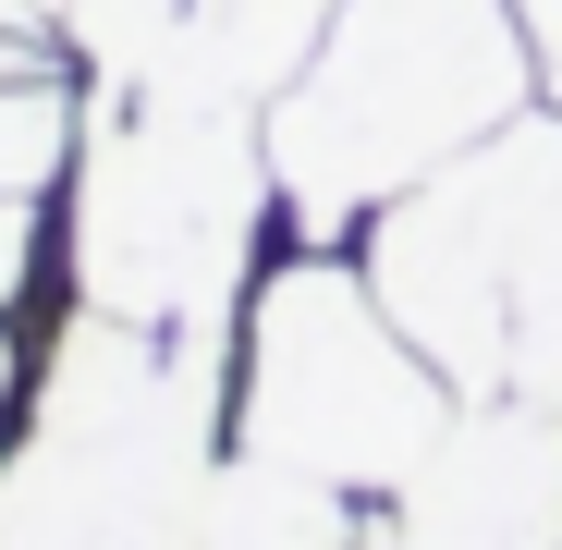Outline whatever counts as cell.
Masks as SVG:
<instances>
[{
  "label": "cell",
  "mask_w": 562,
  "mask_h": 550,
  "mask_svg": "<svg viewBox=\"0 0 562 550\" xmlns=\"http://www.w3.org/2000/svg\"><path fill=\"white\" fill-rule=\"evenodd\" d=\"M538 37L514 0H342L318 61L269 99V183L306 245H342L428 171L538 111Z\"/></svg>",
  "instance_id": "1"
},
{
  "label": "cell",
  "mask_w": 562,
  "mask_h": 550,
  "mask_svg": "<svg viewBox=\"0 0 562 550\" xmlns=\"http://www.w3.org/2000/svg\"><path fill=\"white\" fill-rule=\"evenodd\" d=\"M281 209L269 183V111L221 99L196 74L99 86L74 147V294L147 318V330H209L245 318V245Z\"/></svg>",
  "instance_id": "2"
},
{
  "label": "cell",
  "mask_w": 562,
  "mask_h": 550,
  "mask_svg": "<svg viewBox=\"0 0 562 550\" xmlns=\"http://www.w3.org/2000/svg\"><path fill=\"white\" fill-rule=\"evenodd\" d=\"M367 282L464 404L477 392L562 404V99L514 111L490 147L392 197L367 221Z\"/></svg>",
  "instance_id": "3"
},
{
  "label": "cell",
  "mask_w": 562,
  "mask_h": 550,
  "mask_svg": "<svg viewBox=\"0 0 562 550\" xmlns=\"http://www.w3.org/2000/svg\"><path fill=\"white\" fill-rule=\"evenodd\" d=\"M452 380L416 355V330L380 306V282H355L342 257H294L269 269L245 306V404H233V452L306 465L355 502H392L428 440L452 428Z\"/></svg>",
  "instance_id": "4"
},
{
  "label": "cell",
  "mask_w": 562,
  "mask_h": 550,
  "mask_svg": "<svg viewBox=\"0 0 562 550\" xmlns=\"http://www.w3.org/2000/svg\"><path fill=\"white\" fill-rule=\"evenodd\" d=\"M367 550H562V404L550 392L452 404L428 465L380 502Z\"/></svg>",
  "instance_id": "5"
},
{
  "label": "cell",
  "mask_w": 562,
  "mask_h": 550,
  "mask_svg": "<svg viewBox=\"0 0 562 550\" xmlns=\"http://www.w3.org/2000/svg\"><path fill=\"white\" fill-rule=\"evenodd\" d=\"M330 13L342 0H183V61L171 74H196V86H221V99H281L306 61H318V37H330Z\"/></svg>",
  "instance_id": "6"
},
{
  "label": "cell",
  "mask_w": 562,
  "mask_h": 550,
  "mask_svg": "<svg viewBox=\"0 0 562 550\" xmlns=\"http://www.w3.org/2000/svg\"><path fill=\"white\" fill-rule=\"evenodd\" d=\"M196 550H367V526H355V490H330L306 465H269V452H233L209 478Z\"/></svg>",
  "instance_id": "7"
},
{
  "label": "cell",
  "mask_w": 562,
  "mask_h": 550,
  "mask_svg": "<svg viewBox=\"0 0 562 550\" xmlns=\"http://www.w3.org/2000/svg\"><path fill=\"white\" fill-rule=\"evenodd\" d=\"M74 147H86V111H74L61 61L0 86V197H49V183L74 171Z\"/></svg>",
  "instance_id": "8"
},
{
  "label": "cell",
  "mask_w": 562,
  "mask_h": 550,
  "mask_svg": "<svg viewBox=\"0 0 562 550\" xmlns=\"http://www.w3.org/2000/svg\"><path fill=\"white\" fill-rule=\"evenodd\" d=\"M25 282H37V197H0V318L25 306Z\"/></svg>",
  "instance_id": "9"
},
{
  "label": "cell",
  "mask_w": 562,
  "mask_h": 550,
  "mask_svg": "<svg viewBox=\"0 0 562 550\" xmlns=\"http://www.w3.org/2000/svg\"><path fill=\"white\" fill-rule=\"evenodd\" d=\"M526 37H538V74H550V99H562V0H514Z\"/></svg>",
  "instance_id": "10"
},
{
  "label": "cell",
  "mask_w": 562,
  "mask_h": 550,
  "mask_svg": "<svg viewBox=\"0 0 562 550\" xmlns=\"http://www.w3.org/2000/svg\"><path fill=\"white\" fill-rule=\"evenodd\" d=\"M13 74H49V49H37L25 25H0V86H13Z\"/></svg>",
  "instance_id": "11"
},
{
  "label": "cell",
  "mask_w": 562,
  "mask_h": 550,
  "mask_svg": "<svg viewBox=\"0 0 562 550\" xmlns=\"http://www.w3.org/2000/svg\"><path fill=\"white\" fill-rule=\"evenodd\" d=\"M0 392H13V330H0Z\"/></svg>",
  "instance_id": "12"
}]
</instances>
